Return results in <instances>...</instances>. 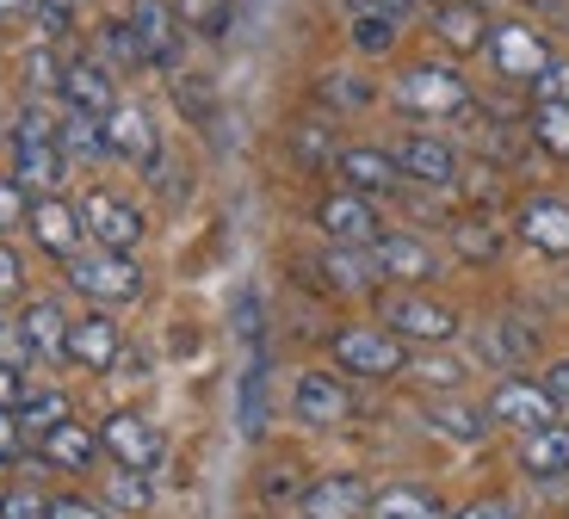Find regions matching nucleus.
<instances>
[{
    "label": "nucleus",
    "mask_w": 569,
    "mask_h": 519,
    "mask_svg": "<svg viewBox=\"0 0 569 519\" xmlns=\"http://www.w3.org/2000/svg\"><path fill=\"white\" fill-rule=\"evenodd\" d=\"M7 149H13V180L26 186L31 198H57L62 192L69 161H62V149H57V112H43V99H31L26 112H19Z\"/></svg>",
    "instance_id": "obj_1"
},
{
    "label": "nucleus",
    "mask_w": 569,
    "mask_h": 519,
    "mask_svg": "<svg viewBox=\"0 0 569 519\" xmlns=\"http://www.w3.org/2000/svg\"><path fill=\"white\" fill-rule=\"evenodd\" d=\"M378 328H390L402 347H452V340L465 335V316H458L452 303H440V297L402 285V291L378 297Z\"/></svg>",
    "instance_id": "obj_2"
},
{
    "label": "nucleus",
    "mask_w": 569,
    "mask_h": 519,
    "mask_svg": "<svg viewBox=\"0 0 569 519\" xmlns=\"http://www.w3.org/2000/svg\"><path fill=\"white\" fill-rule=\"evenodd\" d=\"M390 106H397L402 118H465L470 106H477V93H470V81L458 69H446V62H415V69H402L397 81H390Z\"/></svg>",
    "instance_id": "obj_3"
},
{
    "label": "nucleus",
    "mask_w": 569,
    "mask_h": 519,
    "mask_svg": "<svg viewBox=\"0 0 569 519\" xmlns=\"http://www.w3.org/2000/svg\"><path fill=\"white\" fill-rule=\"evenodd\" d=\"M328 352H335V366H341L347 378H366V383H390V378L409 371V347L378 322L335 328V335H328Z\"/></svg>",
    "instance_id": "obj_4"
},
{
    "label": "nucleus",
    "mask_w": 569,
    "mask_h": 519,
    "mask_svg": "<svg viewBox=\"0 0 569 519\" xmlns=\"http://www.w3.org/2000/svg\"><path fill=\"white\" fill-rule=\"evenodd\" d=\"M62 279L93 309H124L142 297V267L130 253H106V248H81L74 260H62Z\"/></svg>",
    "instance_id": "obj_5"
},
{
    "label": "nucleus",
    "mask_w": 569,
    "mask_h": 519,
    "mask_svg": "<svg viewBox=\"0 0 569 519\" xmlns=\"http://www.w3.org/2000/svg\"><path fill=\"white\" fill-rule=\"evenodd\" d=\"M483 57L496 62V74L508 87H532L545 69L557 62V50L545 43V31L532 26V19H501V26H489V43Z\"/></svg>",
    "instance_id": "obj_6"
},
{
    "label": "nucleus",
    "mask_w": 569,
    "mask_h": 519,
    "mask_svg": "<svg viewBox=\"0 0 569 519\" xmlns=\"http://www.w3.org/2000/svg\"><path fill=\"white\" fill-rule=\"evenodd\" d=\"M483 415H489V427H508V433H539V427H557L563 421V408L551 402V390H545L539 378H501L496 390H489V402H483Z\"/></svg>",
    "instance_id": "obj_7"
},
{
    "label": "nucleus",
    "mask_w": 569,
    "mask_h": 519,
    "mask_svg": "<svg viewBox=\"0 0 569 519\" xmlns=\"http://www.w3.org/2000/svg\"><path fill=\"white\" fill-rule=\"evenodd\" d=\"M81 223H87V248H106V253H137L142 236H149L142 211L112 186H93L81 198Z\"/></svg>",
    "instance_id": "obj_8"
},
{
    "label": "nucleus",
    "mask_w": 569,
    "mask_h": 519,
    "mask_svg": "<svg viewBox=\"0 0 569 519\" xmlns=\"http://www.w3.org/2000/svg\"><path fill=\"white\" fill-rule=\"evenodd\" d=\"M100 451L118 463V470H142V477H156V463H161V427L149 421V415H137V408H118V415H106L100 427Z\"/></svg>",
    "instance_id": "obj_9"
},
{
    "label": "nucleus",
    "mask_w": 569,
    "mask_h": 519,
    "mask_svg": "<svg viewBox=\"0 0 569 519\" xmlns=\"http://www.w3.org/2000/svg\"><path fill=\"white\" fill-rule=\"evenodd\" d=\"M291 415H298V427H310V433H335V427H347V415H353V390H347L335 371H298L291 378Z\"/></svg>",
    "instance_id": "obj_10"
},
{
    "label": "nucleus",
    "mask_w": 569,
    "mask_h": 519,
    "mask_svg": "<svg viewBox=\"0 0 569 519\" xmlns=\"http://www.w3.org/2000/svg\"><path fill=\"white\" fill-rule=\"evenodd\" d=\"M397 168H402V186H421V192H452L458 186V149L446 137H433V130H409V137L397 142Z\"/></svg>",
    "instance_id": "obj_11"
},
{
    "label": "nucleus",
    "mask_w": 569,
    "mask_h": 519,
    "mask_svg": "<svg viewBox=\"0 0 569 519\" xmlns=\"http://www.w3.org/2000/svg\"><path fill=\"white\" fill-rule=\"evenodd\" d=\"M316 229H322L335 248H371V241L385 236V217H378V204H371V198L335 186V192L316 198Z\"/></svg>",
    "instance_id": "obj_12"
},
{
    "label": "nucleus",
    "mask_w": 569,
    "mask_h": 519,
    "mask_svg": "<svg viewBox=\"0 0 569 519\" xmlns=\"http://www.w3.org/2000/svg\"><path fill=\"white\" fill-rule=\"evenodd\" d=\"M371 260H378V272L397 285H409V291H421V285L440 279V248L427 236H415V229H385V236L371 241Z\"/></svg>",
    "instance_id": "obj_13"
},
{
    "label": "nucleus",
    "mask_w": 569,
    "mask_h": 519,
    "mask_svg": "<svg viewBox=\"0 0 569 519\" xmlns=\"http://www.w3.org/2000/svg\"><path fill=\"white\" fill-rule=\"evenodd\" d=\"M335 180L347 186V192H359V198H390V192H402V168H397V154L390 149H378V142H341V154H335Z\"/></svg>",
    "instance_id": "obj_14"
},
{
    "label": "nucleus",
    "mask_w": 569,
    "mask_h": 519,
    "mask_svg": "<svg viewBox=\"0 0 569 519\" xmlns=\"http://www.w3.org/2000/svg\"><path fill=\"white\" fill-rule=\"evenodd\" d=\"M124 26H130V38H137V50H142V69H173V62H180L186 31H180V19H173L168 0H130Z\"/></svg>",
    "instance_id": "obj_15"
},
{
    "label": "nucleus",
    "mask_w": 569,
    "mask_h": 519,
    "mask_svg": "<svg viewBox=\"0 0 569 519\" xmlns=\"http://www.w3.org/2000/svg\"><path fill=\"white\" fill-rule=\"evenodd\" d=\"M100 124H106V149H112L118 161H130V168H142V173L161 161V130H156V118H149V106L118 99Z\"/></svg>",
    "instance_id": "obj_16"
},
{
    "label": "nucleus",
    "mask_w": 569,
    "mask_h": 519,
    "mask_svg": "<svg viewBox=\"0 0 569 519\" xmlns=\"http://www.w3.org/2000/svg\"><path fill=\"white\" fill-rule=\"evenodd\" d=\"M513 236L527 248L551 253V260H569V198L557 192H532L513 204Z\"/></svg>",
    "instance_id": "obj_17"
},
{
    "label": "nucleus",
    "mask_w": 569,
    "mask_h": 519,
    "mask_svg": "<svg viewBox=\"0 0 569 519\" xmlns=\"http://www.w3.org/2000/svg\"><path fill=\"white\" fill-rule=\"evenodd\" d=\"M26 229H31V241H38L50 260H74V253L87 248V223H81V204H69V198H31V217H26Z\"/></svg>",
    "instance_id": "obj_18"
},
{
    "label": "nucleus",
    "mask_w": 569,
    "mask_h": 519,
    "mask_svg": "<svg viewBox=\"0 0 569 519\" xmlns=\"http://www.w3.org/2000/svg\"><path fill=\"white\" fill-rule=\"evenodd\" d=\"M124 359V328H118L112 309H87L69 322V366L81 371H112Z\"/></svg>",
    "instance_id": "obj_19"
},
{
    "label": "nucleus",
    "mask_w": 569,
    "mask_h": 519,
    "mask_svg": "<svg viewBox=\"0 0 569 519\" xmlns=\"http://www.w3.org/2000/svg\"><path fill=\"white\" fill-rule=\"evenodd\" d=\"M62 106L69 112H87V118H106L118 106V74L106 69L100 57H69L62 62Z\"/></svg>",
    "instance_id": "obj_20"
},
{
    "label": "nucleus",
    "mask_w": 569,
    "mask_h": 519,
    "mask_svg": "<svg viewBox=\"0 0 569 519\" xmlns=\"http://www.w3.org/2000/svg\"><path fill=\"white\" fill-rule=\"evenodd\" d=\"M366 507H371V489H366V477H353V470L316 477L310 489L298 495V519H366Z\"/></svg>",
    "instance_id": "obj_21"
},
{
    "label": "nucleus",
    "mask_w": 569,
    "mask_h": 519,
    "mask_svg": "<svg viewBox=\"0 0 569 519\" xmlns=\"http://www.w3.org/2000/svg\"><path fill=\"white\" fill-rule=\"evenodd\" d=\"M13 335L26 340L31 359H69V309H62L57 297H31V303L19 309Z\"/></svg>",
    "instance_id": "obj_22"
},
{
    "label": "nucleus",
    "mask_w": 569,
    "mask_h": 519,
    "mask_svg": "<svg viewBox=\"0 0 569 519\" xmlns=\"http://www.w3.org/2000/svg\"><path fill=\"white\" fill-rule=\"evenodd\" d=\"M316 272L328 279V291H341V297H371V291H385V272H378L371 248H335V241H328L322 260H316Z\"/></svg>",
    "instance_id": "obj_23"
},
{
    "label": "nucleus",
    "mask_w": 569,
    "mask_h": 519,
    "mask_svg": "<svg viewBox=\"0 0 569 519\" xmlns=\"http://www.w3.org/2000/svg\"><path fill=\"white\" fill-rule=\"evenodd\" d=\"M477 352H483V359L501 371V378H513V371H520L532 352H539V335H532L520 316H496V322L477 328Z\"/></svg>",
    "instance_id": "obj_24"
},
{
    "label": "nucleus",
    "mask_w": 569,
    "mask_h": 519,
    "mask_svg": "<svg viewBox=\"0 0 569 519\" xmlns=\"http://www.w3.org/2000/svg\"><path fill=\"white\" fill-rule=\"evenodd\" d=\"M433 38H440L452 57H483L489 13L477 0H440V7H433Z\"/></svg>",
    "instance_id": "obj_25"
},
{
    "label": "nucleus",
    "mask_w": 569,
    "mask_h": 519,
    "mask_svg": "<svg viewBox=\"0 0 569 519\" xmlns=\"http://www.w3.org/2000/svg\"><path fill=\"white\" fill-rule=\"evenodd\" d=\"M513 463H520V470H527L532 482H557V477H569V421L527 433L520 446H513Z\"/></svg>",
    "instance_id": "obj_26"
},
{
    "label": "nucleus",
    "mask_w": 569,
    "mask_h": 519,
    "mask_svg": "<svg viewBox=\"0 0 569 519\" xmlns=\"http://www.w3.org/2000/svg\"><path fill=\"white\" fill-rule=\"evenodd\" d=\"M427 427L440 439H452V446H483L496 427H489V415L477 402H465V396H440V402H427Z\"/></svg>",
    "instance_id": "obj_27"
},
{
    "label": "nucleus",
    "mask_w": 569,
    "mask_h": 519,
    "mask_svg": "<svg viewBox=\"0 0 569 519\" xmlns=\"http://www.w3.org/2000/svg\"><path fill=\"white\" fill-rule=\"evenodd\" d=\"M38 458L57 463V470H93V458H100V433L69 415L62 427H50V433L38 439Z\"/></svg>",
    "instance_id": "obj_28"
},
{
    "label": "nucleus",
    "mask_w": 569,
    "mask_h": 519,
    "mask_svg": "<svg viewBox=\"0 0 569 519\" xmlns=\"http://www.w3.org/2000/svg\"><path fill=\"white\" fill-rule=\"evenodd\" d=\"M366 519H446V507L421 482H390V489H371Z\"/></svg>",
    "instance_id": "obj_29"
},
{
    "label": "nucleus",
    "mask_w": 569,
    "mask_h": 519,
    "mask_svg": "<svg viewBox=\"0 0 569 519\" xmlns=\"http://www.w3.org/2000/svg\"><path fill=\"white\" fill-rule=\"evenodd\" d=\"M57 149H62V161H106V124L100 118H87V112H69L62 106L57 112Z\"/></svg>",
    "instance_id": "obj_30"
},
{
    "label": "nucleus",
    "mask_w": 569,
    "mask_h": 519,
    "mask_svg": "<svg viewBox=\"0 0 569 519\" xmlns=\"http://www.w3.org/2000/svg\"><path fill=\"white\" fill-rule=\"evenodd\" d=\"M371 99H378V87L366 81V74H353V69H328V74H316V106L322 112H366Z\"/></svg>",
    "instance_id": "obj_31"
},
{
    "label": "nucleus",
    "mask_w": 569,
    "mask_h": 519,
    "mask_svg": "<svg viewBox=\"0 0 569 519\" xmlns=\"http://www.w3.org/2000/svg\"><path fill=\"white\" fill-rule=\"evenodd\" d=\"M527 137L539 142V149L551 154V161H569V106H563V99H532Z\"/></svg>",
    "instance_id": "obj_32"
},
{
    "label": "nucleus",
    "mask_w": 569,
    "mask_h": 519,
    "mask_svg": "<svg viewBox=\"0 0 569 519\" xmlns=\"http://www.w3.org/2000/svg\"><path fill=\"white\" fill-rule=\"evenodd\" d=\"M446 236H452V253H458V260H470V267H489V260H501V241H508L496 223H489V217H458Z\"/></svg>",
    "instance_id": "obj_33"
},
{
    "label": "nucleus",
    "mask_w": 569,
    "mask_h": 519,
    "mask_svg": "<svg viewBox=\"0 0 569 519\" xmlns=\"http://www.w3.org/2000/svg\"><path fill=\"white\" fill-rule=\"evenodd\" d=\"M291 154H298V168H335V154H341V142H335V124H328V118H298V124H291Z\"/></svg>",
    "instance_id": "obj_34"
},
{
    "label": "nucleus",
    "mask_w": 569,
    "mask_h": 519,
    "mask_svg": "<svg viewBox=\"0 0 569 519\" xmlns=\"http://www.w3.org/2000/svg\"><path fill=\"white\" fill-rule=\"evenodd\" d=\"M100 495H106V513H149V501H156V482L142 477V470H118L112 477H100Z\"/></svg>",
    "instance_id": "obj_35"
},
{
    "label": "nucleus",
    "mask_w": 569,
    "mask_h": 519,
    "mask_svg": "<svg viewBox=\"0 0 569 519\" xmlns=\"http://www.w3.org/2000/svg\"><path fill=\"white\" fill-rule=\"evenodd\" d=\"M13 415H19V427L31 433V446H38V439L50 433V427H62V421H69L74 408H69V390H31L26 402L13 408Z\"/></svg>",
    "instance_id": "obj_36"
},
{
    "label": "nucleus",
    "mask_w": 569,
    "mask_h": 519,
    "mask_svg": "<svg viewBox=\"0 0 569 519\" xmlns=\"http://www.w3.org/2000/svg\"><path fill=\"white\" fill-rule=\"evenodd\" d=\"M173 19H180V31H192V38L217 43L229 31V0H168Z\"/></svg>",
    "instance_id": "obj_37"
},
{
    "label": "nucleus",
    "mask_w": 569,
    "mask_h": 519,
    "mask_svg": "<svg viewBox=\"0 0 569 519\" xmlns=\"http://www.w3.org/2000/svg\"><path fill=\"white\" fill-rule=\"evenodd\" d=\"M397 19H378V13H353L347 19V43H353L359 57H390L397 50Z\"/></svg>",
    "instance_id": "obj_38"
},
{
    "label": "nucleus",
    "mask_w": 569,
    "mask_h": 519,
    "mask_svg": "<svg viewBox=\"0 0 569 519\" xmlns=\"http://www.w3.org/2000/svg\"><path fill=\"white\" fill-rule=\"evenodd\" d=\"M62 62H69V57H57L50 43H38V50H26V62H19V74H26V93H31V99H50V93H62Z\"/></svg>",
    "instance_id": "obj_39"
},
{
    "label": "nucleus",
    "mask_w": 569,
    "mask_h": 519,
    "mask_svg": "<svg viewBox=\"0 0 569 519\" xmlns=\"http://www.w3.org/2000/svg\"><path fill=\"white\" fill-rule=\"evenodd\" d=\"M100 62L106 69H142V50H137V38H130V26L124 19H100Z\"/></svg>",
    "instance_id": "obj_40"
},
{
    "label": "nucleus",
    "mask_w": 569,
    "mask_h": 519,
    "mask_svg": "<svg viewBox=\"0 0 569 519\" xmlns=\"http://www.w3.org/2000/svg\"><path fill=\"white\" fill-rule=\"evenodd\" d=\"M260 378H267V359L254 352L248 383H242V433H260V427H267V408H260V402H267V383H260Z\"/></svg>",
    "instance_id": "obj_41"
},
{
    "label": "nucleus",
    "mask_w": 569,
    "mask_h": 519,
    "mask_svg": "<svg viewBox=\"0 0 569 519\" xmlns=\"http://www.w3.org/2000/svg\"><path fill=\"white\" fill-rule=\"evenodd\" d=\"M409 378H415V383H427V390H458L465 366H452V359H421V352H409Z\"/></svg>",
    "instance_id": "obj_42"
},
{
    "label": "nucleus",
    "mask_w": 569,
    "mask_h": 519,
    "mask_svg": "<svg viewBox=\"0 0 569 519\" xmlns=\"http://www.w3.org/2000/svg\"><path fill=\"white\" fill-rule=\"evenodd\" d=\"M26 217H31V192L7 173V180H0V236H7V229H26Z\"/></svg>",
    "instance_id": "obj_43"
},
{
    "label": "nucleus",
    "mask_w": 569,
    "mask_h": 519,
    "mask_svg": "<svg viewBox=\"0 0 569 519\" xmlns=\"http://www.w3.org/2000/svg\"><path fill=\"white\" fill-rule=\"evenodd\" d=\"M31 458V433L19 427L13 408H0V463H26Z\"/></svg>",
    "instance_id": "obj_44"
},
{
    "label": "nucleus",
    "mask_w": 569,
    "mask_h": 519,
    "mask_svg": "<svg viewBox=\"0 0 569 519\" xmlns=\"http://www.w3.org/2000/svg\"><path fill=\"white\" fill-rule=\"evenodd\" d=\"M173 99H180L186 118H211V87H204V74H180V81H173Z\"/></svg>",
    "instance_id": "obj_45"
},
{
    "label": "nucleus",
    "mask_w": 569,
    "mask_h": 519,
    "mask_svg": "<svg viewBox=\"0 0 569 519\" xmlns=\"http://www.w3.org/2000/svg\"><path fill=\"white\" fill-rule=\"evenodd\" d=\"M31 19H38L43 43H50V38H62V31L74 26V0H38V7H31Z\"/></svg>",
    "instance_id": "obj_46"
},
{
    "label": "nucleus",
    "mask_w": 569,
    "mask_h": 519,
    "mask_svg": "<svg viewBox=\"0 0 569 519\" xmlns=\"http://www.w3.org/2000/svg\"><path fill=\"white\" fill-rule=\"evenodd\" d=\"M0 519H50V501L38 489H7L0 495Z\"/></svg>",
    "instance_id": "obj_47"
},
{
    "label": "nucleus",
    "mask_w": 569,
    "mask_h": 519,
    "mask_svg": "<svg viewBox=\"0 0 569 519\" xmlns=\"http://www.w3.org/2000/svg\"><path fill=\"white\" fill-rule=\"evenodd\" d=\"M19 291H26V253L0 236V303H7V297H19Z\"/></svg>",
    "instance_id": "obj_48"
},
{
    "label": "nucleus",
    "mask_w": 569,
    "mask_h": 519,
    "mask_svg": "<svg viewBox=\"0 0 569 519\" xmlns=\"http://www.w3.org/2000/svg\"><path fill=\"white\" fill-rule=\"evenodd\" d=\"M446 519H520V513H513L508 495H483V501H465L458 513H446Z\"/></svg>",
    "instance_id": "obj_49"
},
{
    "label": "nucleus",
    "mask_w": 569,
    "mask_h": 519,
    "mask_svg": "<svg viewBox=\"0 0 569 519\" xmlns=\"http://www.w3.org/2000/svg\"><path fill=\"white\" fill-rule=\"evenodd\" d=\"M50 519H112V513H106L100 501H87V495H57V501H50Z\"/></svg>",
    "instance_id": "obj_50"
},
{
    "label": "nucleus",
    "mask_w": 569,
    "mask_h": 519,
    "mask_svg": "<svg viewBox=\"0 0 569 519\" xmlns=\"http://www.w3.org/2000/svg\"><path fill=\"white\" fill-rule=\"evenodd\" d=\"M31 396V378H26V366H7L0 359V408H19Z\"/></svg>",
    "instance_id": "obj_51"
},
{
    "label": "nucleus",
    "mask_w": 569,
    "mask_h": 519,
    "mask_svg": "<svg viewBox=\"0 0 569 519\" xmlns=\"http://www.w3.org/2000/svg\"><path fill=\"white\" fill-rule=\"evenodd\" d=\"M532 99H563L569 106V62H551V69L532 81Z\"/></svg>",
    "instance_id": "obj_52"
},
{
    "label": "nucleus",
    "mask_w": 569,
    "mask_h": 519,
    "mask_svg": "<svg viewBox=\"0 0 569 519\" xmlns=\"http://www.w3.org/2000/svg\"><path fill=\"white\" fill-rule=\"evenodd\" d=\"M347 7H353V13H378V19H409L415 13V0H347Z\"/></svg>",
    "instance_id": "obj_53"
},
{
    "label": "nucleus",
    "mask_w": 569,
    "mask_h": 519,
    "mask_svg": "<svg viewBox=\"0 0 569 519\" xmlns=\"http://www.w3.org/2000/svg\"><path fill=\"white\" fill-rule=\"evenodd\" d=\"M539 383L551 390V402L569 415V359H557V366H545V378H539Z\"/></svg>",
    "instance_id": "obj_54"
},
{
    "label": "nucleus",
    "mask_w": 569,
    "mask_h": 519,
    "mask_svg": "<svg viewBox=\"0 0 569 519\" xmlns=\"http://www.w3.org/2000/svg\"><path fill=\"white\" fill-rule=\"evenodd\" d=\"M38 0H0V19H19V13H31Z\"/></svg>",
    "instance_id": "obj_55"
},
{
    "label": "nucleus",
    "mask_w": 569,
    "mask_h": 519,
    "mask_svg": "<svg viewBox=\"0 0 569 519\" xmlns=\"http://www.w3.org/2000/svg\"><path fill=\"white\" fill-rule=\"evenodd\" d=\"M527 7H539V13H563V0H527Z\"/></svg>",
    "instance_id": "obj_56"
},
{
    "label": "nucleus",
    "mask_w": 569,
    "mask_h": 519,
    "mask_svg": "<svg viewBox=\"0 0 569 519\" xmlns=\"http://www.w3.org/2000/svg\"><path fill=\"white\" fill-rule=\"evenodd\" d=\"M0 328H7V322H0Z\"/></svg>",
    "instance_id": "obj_57"
},
{
    "label": "nucleus",
    "mask_w": 569,
    "mask_h": 519,
    "mask_svg": "<svg viewBox=\"0 0 569 519\" xmlns=\"http://www.w3.org/2000/svg\"><path fill=\"white\" fill-rule=\"evenodd\" d=\"M563 519H569V513H563Z\"/></svg>",
    "instance_id": "obj_58"
}]
</instances>
